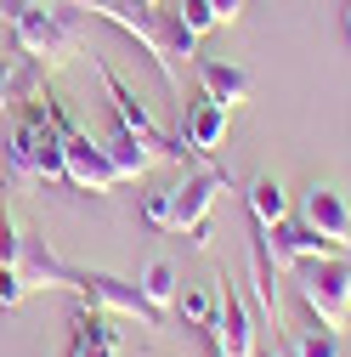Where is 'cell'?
<instances>
[{
  "label": "cell",
  "mask_w": 351,
  "mask_h": 357,
  "mask_svg": "<svg viewBox=\"0 0 351 357\" xmlns=\"http://www.w3.org/2000/svg\"><path fill=\"white\" fill-rule=\"evenodd\" d=\"M74 12H91L114 29H125L136 46L159 63L164 85L170 91H182V63L198 57V34H187V23L176 17V12H159L153 0H68Z\"/></svg>",
  "instance_id": "obj_1"
},
{
  "label": "cell",
  "mask_w": 351,
  "mask_h": 357,
  "mask_svg": "<svg viewBox=\"0 0 351 357\" xmlns=\"http://www.w3.org/2000/svg\"><path fill=\"white\" fill-rule=\"evenodd\" d=\"M0 17L12 23V40L29 63L63 68L74 57H85V34H79V12L68 0H6Z\"/></svg>",
  "instance_id": "obj_2"
},
{
  "label": "cell",
  "mask_w": 351,
  "mask_h": 357,
  "mask_svg": "<svg viewBox=\"0 0 351 357\" xmlns=\"http://www.w3.org/2000/svg\"><path fill=\"white\" fill-rule=\"evenodd\" d=\"M295 289L323 329L351 324V255H312L295 266Z\"/></svg>",
  "instance_id": "obj_3"
},
{
  "label": "cell",
  "mask_w": 351,
  "mask_h": 357,
  "mask_svg": "<svg viewBox=\"0 0 351 357\" xmlns=\"http://www.w3.org/2000/svg\"><path fill=\"white\" fill-rule=\"evenodd\" d=\"M91 63H97V74H102V91H108V102H114V119H119V125H125V130H130V137H136L153 159H182V153L193 159L187 137H170V130L148 114V102H142V97H136V91H130V85L114 74V63H108V57H97V52H91Z\"/></svg>",
  "instance_id": "obj_4"
},
{
  "label": "cell",
  "mask_w": 351,
  "mask_h": 357,
  "mask_svg": "<svg viewBox=\"0 0 351 357\" xmlns=\"http://www.w3.org/2000/svg\"><path fill=\"white\" fill-rule=\"evenodd\" d=\"M74 295H79V306H97V312H108V318H130V324H142V329H159L164 318L142 301V289L136 284H125V278H114V273H79L74 266V284H68Z\"/></svg>",
  "instance_id": "obj_5"
},
{
  "label": "cell",
  "mask_w": 351,
  "mask_h": 357,
  "mask_svg": "<svg viewBox=\"0 0 351 357\" xmlns=\"http://www.w3.org/2000/svg\"><path fill=\"white\" fill-rule=\"evenodd\" d=\"M63 182L79 188V193H114V188H119V176H114L102 142H97L85 125L63 130Z\"/></svg>",
  "instance_id": "obj_6"
},
{
  "label": "cell",
  "mask_w": 351,
  "mask_h": 357,
  "mask_svg": "<svg viewBox=\"0 0 351 357\" xmlns=\"http://www.w3.org/2000/svg\"><path fill=\"white\" fill-rule=\"evenodd\" d=\"M215 284H221V306H215V324H210L215 357H255V312L244 289L233 278H215Z\"/></svg>",
  "instance_id": "obj_7"
},
{
  "label": "cell",
  "mask_w": 351,
  "mask_h": 357,
  "mask_svg": "<svg viewBox=\"0 0 351 357\" xmlns=\"http://www.w3.org/2000/svg\"><path fill=\"white\" fill-rule=\"evenodd\" d=\"M227 188H233V176L221 165H198V176H187L182 188H170L176 193V233H193L198 221H210L215 199H221Z\"/></svg>",
  "instance_id": "obj_8"
},
{
  "label": "cell",
  "mask_w": 351,
  "mask_h": 357,
  "mask_svg": "<svg viewBox=\"0 0 351 357\" xmlns=\"http://www.w3.org/2000/svg\"><path fill=\"white\" fill-rule=\"evenodd\" d=\"M300 221L318 238H329L334 250H351V204L340 199V188L312 182V188H306V204H300Z\"/></svg>",
  "instance_id": "obj_9"
},
{
  "label": "cell",
  "mask_w": 351,
  "mask_h": 357,
  "mask_svg": "<svg viewBox=\"0 0 351 357\" xmlns=\"http://www.w3.org/2000/svg\"><path fill=\"white\" fill-rule=\"evenodd\" d=\"M17 273H23L29 289H68V284H74V266L46 244V233H23V244H17Z\"/></svg>",
  "instance_id": "obj_10"
},
{
  "label": "cell",
  "mask_w": 351,
  "mask_h": 357,
  "mask_svg": "<svg viewBox=\"0 0 351 357\" xmlns=\"http://www.w3.org/2000/svg\"><path fill=\"white\" fill-rule=\"evenodd\" d=\"M227 114H233V108L210 102V97H198V102L187 108L182 137H187V148H193V159H198V165H215V148L227 142Z\"/></svg>",
  "instance_id": "obj_11"
},
{
  "label": "cell",
  "mask_w": 351,
  "mask_h": 357,
  "mask_svg": "<svg viewBox=\"0 0 351 357\" xmlns=\"http://www.w3.org/2000/svg\"><path fill=\"white\" fill-rule=\"evenodd\" d=\"M260 233H267V250H272L278 266H300V261H312V255H345L329 238H318L306 221H278V227H260Z\"/></svg>",
  "instance_id": "obj_12"
},
{
  "label": "cell",
  "mask_w": 351,
  "mask_h": 357,
  "mask_svg": "<svg viewBox=\"0 0 351 357\" xmlns=\"http://www.w3.org/2000/svg\"><path fill=\"white\" fill-rule=\"evenodd\" d=\"M249 289H255L260 318H267L272 329H283V318H278V261H272L267 233H260V227H255V244H249Z\"/></svg>",
  "instance_id": "obj_13"
},
{
  "label": "cell",
  "mask_w": 351,
  "mask_h": 357,
  "mask_svg": "<svg viewBox=\"0 0 351 357\" xmlns=\"http://www.w3.org/2000/svg\"><path fill=\"white\" fill-rule=\"evenodd\" d=\"M198 85H204V97L221 102V108H244V102H249V74H244L238 63L198 57Z\"/></svg>",
  "instance_id": "obj_14"
},
{
  "label": "cell",
  "mask_w": 351,
  "mask_h": 357,
  "mask_svg": "<svg viewBox=\"0 0 351 357\" xmlns=\"http://www.w3.org/2000/svg\"><path fill=\"white\" fill-rule=\"evenodd\" d=\"M97 142H102V153H108V165H114V176H119V182H142V176L159 165V159H153L136 137H130L119 119H114V130H108V137H97Z\"/></svg>",
  "instance_id": "obj_15"
},
{
  "label": "cell",
  "mask_w": 351,
  "mask_h": 357,
  "mask_svg": "<svg viewBox=\"0 0 351 357\" xmlns=\"http://www.w3.org/2000/svg\"><path fill=\"white\" fill-rule=\"evenodd\" d=\"M136 289H142V301L159 312H176V295H182V278H176V266L164 261V255H153L148 266H142V278H136Z\"/></svg>",
  "instance_id": "obj_16"
},
{
  "label": "cell",
  "mask_w": 351,
  "mask_h": 357,
  "mask_svg": "<svg viewBox=\"0 0 351 357\" xmlns=\"http://www.w3.org/2000/svg\"><path fill=\"white\" fill-rule=\"evenodd\" d=\"M249 215H255V227H278V221H289V193L278 176H255L249 182Z\"/></svg>",
  "instance_id": "obj_17"
},
{
  "label": "cell",
  "mask_w": 351,
  "mask_h": 357,
  "mask_svg": "<svg viewBox=\"0 0 351 357\" xmlns=\"http://www.w3.org/2000/svg\"><path fill=\"white\" fill-rule=\"evenodd\" d=\"M289 351H295V357H345V340H340V329L306 324V329L289 335Z\"/></svg>",
  "instance_id": "obj_18"
},
{
  "label": "cell",
  "mask_w": 351,
  "mask_h": 357,
  "mask_svg": "<svg viewBox=\"0 0 351 357\" xmlns=\"http://www.w3.org/2000/svg\"><path fill=\"white\" fill-rule=\"evenodd\" d=\"M215 306H221V289H210V284H193V289L176 295V312H182V324H193V329L215 324Z\"/></svg>",
  "instance_id": "obj_19"
},
{
  "label": "cell",
  "mask_w": 351,
  "mask_h": 357,
  "mask_svg": "<svg viewBox=\"0 0 351 357\" xmlns=\"http://www.w3.org/2000/svg\"><path fill=\"white\" fill-rule=\"evenodd\" d=\"M142 221L159 233H176V193L159 188V193H142Z\"/></svg>",
  "instance_id": "obj_20"
},
{
  "label": "cell",
  "mask_w": 351,
  "mask_h": 357,
  "mask_svg": "<svg viewBox=\"0 0 351 357\" xmlns=\"http://www.w3.org/2000/svg\"><path fill=\"white\" fill-rule=\"evenodd\" d=\"M6 182H0V266H17V244H23V233H17V221H12V204H6Z\"/></svg>",
  "instance_id": "obj_21"
},
{
  "label": "cell",
  "mask_w": 351,
  "mask_h": 357,
  "mask_svg": "<svg viewBox=\"0 0 351 357\" xmlns=\"http://www.w3.org/2000/svg\"><path fill=\"white\" fill-rule=\"evenodd\" d=\"M23 74H29V57H23V52H6V57H0V114L12 108V97H17Z\"/></svg>",
  "instance_id": "obj_22"
},
{
  "label": "cell",
  "mask_w": 351,
  "mask_h": 357,
  "mask_svg": "<svg viewBox=\"0 0 351 357\" xmlns=\"http://www.w3.org/2000/svg\"><path fill=\"white\" fill-rule=\"evenodd\" d=\"M187 23V34H210V29H221V17H215V6L210 0H182V12H176Z\"/></svg>",
  "instance_id": "obj_23"
},
{
  "label": "cell",
  "mask_w": 351,
  "mask_h": 357,
  "mask_svg": "<svg viewBox=\"0 0 351 357\" xmlns=\"http://www.w3.org/2000/svg\"><path fill=\"white\" fill-rule=\"evenodd\" d=\"M23 295H29L23 273H17V266H0V312H12V306H23Z\"/></svg>",
  "instance_id": "obj_24"
},
{
  "label": "cell",
  "mask_w": 351,
  "mask_h": 357,
  "mask_svg": "<svg viewBox=\"0 0 351 357\" xmlns=\"http://www.w3.org/2000/svg\"><path fill=\"white\" fill-rule=\"evenodd\" d=\"M68 357H119V346H102V340H74Z\"/></svg>",
  "instance_id": "obj_25"
},
{
  "label": "cell",
  "mask_w": 351,
  "mask_h": 357,
  "mask_svg": "<svg viewBox=\"0 0 351 357\" xmlns=\"http://www.w3.org/2000/svg\"><path fill=\"white\" fill-rule=\"evenodd\" d=\"M210 6H215V17H221V29L244 17V0H210Z\"/></svg>",
  "instance_id": "obj_26"
},
{
  "label": "cell",
  "mask_w": 351,
  "mask_h": 357,
  "mask_svg": "<svg viewBox=\"0 0 351 357\" xmlns=\"http://www.w3.org/2000/svg\"><path fill=\"white\" fill-rule=\"evenodd\" d=\"M187 244H193V250H210V244H215V233H210V221H198V227L187 233Z\"/></svg>",
  "instance_id": "obj_27"
},
{
  "label": "cell",
  "mask_w": 351,
  "mask_h": 357,
  "mask_svg": "<svg viewBox=\"0 0 351 357\" xmlns=\"http://www.w3.org/2000/svg\"><path fill=\"white\" fill-rule=\"evenodd\" d=\"M345 29H351V6H345Z\"/></svg>",
  "instance_id": "obj_28"
},
{
  "label": "cell",
  "mask_w": 351,
  "mask_h": 357,
  "mask_svg": "<svg viewBox=\"0 0 351 357\" xmlns=\"http://www.w3.org/2000/svg\"><path fill=\"white\" fill-rule=\"evenodd\" d=\"M278 357H295V351H278Z\"/></svg>",
  "instance_id": "obj_29"
},
{
  "label": "cell",
  "mask_w": 351,
  "mask_h": 357,
  "mask_svg": "<svg viewBox=\"0 0 351 357\" xmlns=\"http://www.w3.org/2000/svg\"><path fill=\"white\" fill-rule=\"evenodd\" d=\"M153 6H159V0H153Z\"/></svg>",
  "instance_id": "obj_30"
},
{
  "label": "cell",
  "mask_w": 351,
  "mask_h": 357,
  "mask_svg": "<svg viewBox=\"0 0 351 357\" xmlns=\"http://www.w3.org/2000/svg\"><path fill=\"white\" fill-rule=\"evenodd\" d=\"M345 255H351V250H345Z\"/></svg>",
  "instance_id": "obj_31"
}]
</instances>
